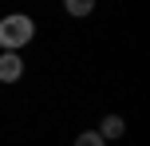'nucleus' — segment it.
<instances>
[{"label":"nucleus","mask_w":150,"mask_h":146,"mask_svg":"<svg viewBox=\"0 0 150 146\" xmlns=\"http://www.w3.org/2000/svg\"><path fill=\"white\" fill-rule=\"evenodd\" d=\"M20 75H24V59L16 51H4L0 55V83H16Z\"/></svg>","instance_id":"obj_2"},{"label":"nucleus","mask_w":150,"mask_h":146,"mask_svg":"<svg viewBox=\"0 0 150 146\" xmlns=\"http://www.w3.org/2000/svg\"><path fill=\"white\" fill-rule=\"evenodd\" d=\"M75 146H107V142L99 138V130H83L79 138H75Z\"/></svg>","instance_id":"obj_5"},{"label":"nucleus","mask_w":150,"mask_h":146,"mask_svg":"<svg viewBox=\"0 0 150 146\" xmlns=\"http://www.w3.org/2000/svg\"><path fill=\"white\" fill-rule=\"evenodd\" d=\"M63 8H67L71 16H91L95 12V0H63Z\"/></svg>","instance_id":"obj_4"},{"label":"nucleus","mask_w":150,"mask_h":146,"mask_svg":"<svg viewBox=\"0 0 150 146\" xmlns=\"http://www.w3.org/2000/svg\"><path fill=\"white\" fill-rule=\"evenodd\" d=\"M122 130H127V123H122L119 115H107V118H103V126H99V138H103V142H107V138H119Z\"/></svg>","instance_id":"obj_3"},{"label":"nucleus","mask_w":150,"mask_h":146,"mask_svg":"<svg viewBox=\"0 0 150 146\" xmlns=\"http://www.w3.org/2000/svg\"><path fill=\"white\" fill-rule=\"evenodd\" d=\"M32 36H36V24H32V16L12 12V16H4V20H0V44H4L8 51H20L24 44H32Z\"/></svg>","instance_id":"obj_1"}]
</instances>
